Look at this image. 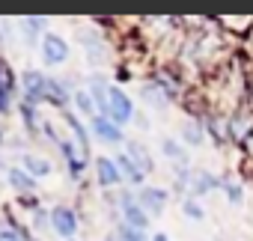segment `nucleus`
Instances as JSON below:
<instances>
[{
  "instance_id": "obj_1",
  "label": "nucleus",
  "mask_w": 253,
  "mask_h": 241,
  "mask_svg": "<svg viewBox=\"0 0 253 241\" xmlns=\"http://www.w3.org/2000/svg\"><path fill=\"white\" fill-rule=\"evenodd\" d=\"M75 89H69L66 80H57V78H48L36 69H27L21 75V104L27 107H39V104H54L60 110H69V101H72Z\"/></svg>"
},
{
  "instance_id": "obj_2",
  "label": "nucleus",
  "mask_w": 253,
  "mask_h": 241,
  "mask_svg": "<svg viewBox=\"0 0 253 241\" xmlns=\"http://www.w3.org/2000/svg\"><path fill=\"white\" fill-rule=\"evenodd\" d=\"M101 116H107L110 122H116L119 128H122L125 122H131V119H134V101H131V95L125 92V89H119V86H110Z\"/></svg>"
},
{
  "instance_id": "obj_3",
  "label": "nucleus",
  "mask_w": 253,
  "mask_h": 241,
  "mask_svg": "<svg viewBox=\"0 0 253 241\" xmlns=\"http://www.w3.org/2000/svg\"><path fill=\"white\" fill-rule=\"evenodd\" d=\"M48 226L57 232V238L72 241V238L78 235V229H81V220H78V211H75L72 205L57 202V205L48 211Z\"/></svg>"
},
{
  "instance_id": "obj_4",
  "label": "nucleus",
  "mask_w": 253,
  "mask_h": 241,
  "mask_svg": "<svg viewBox=\"0 0 253 241\" xmlns=\"http://www.w3.org/2000/svg\"><path fill=\"white\" fill-rule=\"evenodd\" d=\"M119 214H122V223L125 226H131V229H140V232H146L149 229V214L143 211V205L137 202V197H131L128 191L125 194H119Z\"/></svg>"
},
{
  "instance_id": "obj_5",
  "label": "nucleus",
  "mask_w": 253,
  "mask_h": 241,
  "mask_svg": "<svg viewBox=\"0 0 253 241\" xmlns=\"http://www.w3.org/2000/svg\"><path fill=\"white\" fill-rule=\"evenodd\" d=\"M226 137L247 143L253 137V107H238L229 119H226Z\"/></svg>"
},
{
  "instance_id": "obj_6",
  "label": "nucleus",
  "mask_w": 253,
  "mask_h": 241,
  "mask_svg": "<svg viewBox=\"0 0 253 241\" xmlns=\"http://www.w3.org/2000/svg\"><path fill=\"white\" fill-rule=\"evenodd\" d=\"M89 134L92 137H98L101 143H107V146H116V143H125V131L116 125V122H110L107 116H92L89 119Z\"/></svg>"
},
{
  "instance_id": "obj_7",
  "label": "nucleus",
  "mask_w": 253,
  "mask_h": 241,
  "mask_svg": "<svg viewBox=\"0 0 253 241\" xmlns=\"http://www.w3.org/2000/svg\"><path fill=\"white\" fill-rule=\"evenodd\" d=\"M42 60L48 66H63L69 60V42L60 33H45V39H42Z\"/></svg>"
},
{
  "instance_id": "obj_8",
  "label": "nucleus",
  "mask_w": 253,
  "mask_h": 241,
  "mask_svg": "<svg viewBox=\"0 0 253 241\" xmlns=\"http://www.w3.org/2000/svg\"><path fill=\"white\" fill-rule=\"evenodd\" d=\"M167 197H170V194H167L164 188L143 185V188H140V194H137V202L143 205V211H146L149 217H152V214L158 217V214H164V208H167Z\"/></svg>"
},
{
  "instance_id": "obj_9",
  "label": "nucleus",
  "mask_w": 253,
  "mask_h": 241,
  "mask_svg": "<svg viewBox=\"0 0 253 241\" xmlns=\"http://www.w3.org/2000/svg\"><path fill=\"white\" fill-rule=\"evenodd\" d=\"M95 179L101 188H119L122 185V173L116 167V161L110 155H98L95 158Z\"/></svg>"
},
{
  "instance_id": "obj_10",
  "label": "nucleus",
  "mask_w": 253,
  "mask_h": 241,
  "mask_svg": "<svg viewBox=\"0 0 253 241\" xmlns=\"http://www.w3.org/2000/svg\"><path fill=\"white\" fill-rule=\"evenodd\" d=\"M57 146H60V152H63V161L69 164L72 179H81V176H84V170H86V161H89V158H86L75 143H69V140H60Z\"/></svg>"
},
{
  "instance_id": "obj_11",
  "label": "nucleus",
  "mask_w": 253,
  "mask_h": 241,
  "mask_svg": "<svg viewBox=\"0 0 253 241\" xmlns=\"http://www.w3.org/2000/svg\"><path fill=\"white\" fill-rule=\"evenodd\" d=\"M125 155H128V161H131L143 176H149V173L155 170V158H152V152H149L143 143H137V140L125 143Z\"/></svg>"
},
{
  "instance_id": "obj_12",
  "label": "nucleus",
  "mask_w": 253,
  "mask_h": 241,
  "mask_svg": "<svg viewBox=\"0 0 253 241\" xmlns=\"http://www.w3.org/2000/svg\"><path fill=\"white\" fill-rule=\"evenodd\" d=\"M217 188H223V179H217L214 173H209V170H203V173H191V197H203V194H211V191H217Z\"/></svg>"
},
{
  "instance_id": "obj_13",
  "label": "nucleus",
  "mask_w": 253,
  "mask_h": 241,
  "mask_svg": "<svg viewBox=\"0 0 253 241\" xmlns=\"http://www.w3.org/2000/svg\"><path fill=\"white\" fill-rule=\"evenodd\" d=\"M18 89H21V75H15V69L9 66V60L0 57V95L12 98Z\"/></svg>"
},
{
  "instance_id": "obj_14",
  "label": "nucleus",
  "mask_w": 253,
  "mask_h": 241,
  "mask_svg": "<svg viewBox=\"0 0 253 241\" xmlns=\"http://www.w3.org/2000/svg\"><path fill=\"white\" fill-rule=\"evenodd\" d=\"M6 182H9V188L18 191V194H33L36 185H39L24 167H9V170H6Z\"/></svg>"
},
{
  "instance_id": "obj_15",
  "label": "nucleus",
  "mask_w": 253,
  "mask_h": 241,
  "mask_svg": "<svg viewBox=\"0 0 253 241\" xmlns=\"http://www.w3.org/2000/svg\"><path fill=\"white\" fill-rule=\"evenodd\" d=\"M21 167L39 182V179H45V176H51V161L48 158H42V155H33V152H27V155H21Z\"/></svg>"
},
{
  "instance_id": "obj_16",
  "label": "nucleus",
  "mask_w": 253,
  "mask_h": 241,
  "mask_svg": "<svg viewBox=\"0 0 253 241\" xmlns=\"http://www.w3.org/2000/svg\"><path fill=\"white\" fill-rule=\"evenodd\" d=\"M45 24H48V18H42V15H30V18H21L24 42H27V45H36V39H45Z\"/></svg>"
},
{
  "instance_id": "obj_17",
  "label": "nucleus",
  "mask_w": 253,
  "mask_h": 241,
  "mask_svg": "<svg viewBox=\"0 0 253 241\" xmlns=\"http://www.w3.org/2000/svg\"><path fill=\"white\" fill-rule=\"evenodd\" d=\"M63 119H66V122H69V128L75 131V140H78V149L89 158V131L84 128V122H81V119L72 113V110H63Z\"/></svg>"
},
{
  "instance_id": "obj_18",
  "label": "nucleus",
  "mask_w": 253,
  "mask_h": 241,
  "mask_svg": "<svg viewBox=\"0 0 253 241\" xmlns=\"http://www.w3.org/2000/svg\"><path fill=\"white\" fill-rule=\"evenodd\" d=\"M113 161H116V167H119V173H122V182H131V185H137V188H143V182H146V176H143V173H140V170H137V167H134L131 161H128V155H125V152H122V155H116Z\"/></svg>"
},
{
  "instance_id": "obj_19",
  "label": "nucleus",
  "mask_w": 253,
  "mask_h": 241,
  "mask_svg": "<svg viewBox=\"0 0 253 241\" xmlns=\"http://www.w3.org/2000/svg\"><path fill=\"white\" fill-rule=\"evenodd\" d=\"M161 152H164V155H167L173 164H179L182 170L188 167V152L179 146V140H173V137H164V140H161Z\"/></svg>"
},
{
  "instance_id": "obj_20",
  "label": "nucleus",
  "mask_w": 253,
  "mask_h": 241,
  "mask_svg": "<svg viewBox=\"0 0 253 241\" xmlns=\"http://www.w3.org/2000/svg\"><path fill=\"white\" fill-rule=\"evenodd\" d=\"M206 137H209V131H206V125H203V119H200V122H185V128H182V140H185V143L203 146Z\"/></svg>"
},
{
  "instance_id": "obj_21",
  "label": "nucleus",
  "mask_w": 253,
  "mask_h": 241,
  "mask_svg": "<svg viewBox=\"0 0 253 241\" xmlns=\"http://www.w3.org/2000/svg\"><path fill=\"white\" fill-rule=\"evenodd\" d=\"M107 89H110V86H107V80H104L101 75H92V78H89V89H86V92L92 95V101H95L98 113L104 110V101H107Z\"/></svg>"
},
{
  "instance_id": "obj_22",
  "label": "nucleus",
  "mask_w": 253,
  "mask_h": 241,
  "mask_svg": "<svg viewBox=\"0 0 253 241\" xmlns=\"http://www.w3.org/2000/svg\"><path fill=\"white\" fill-rule=\"evenodd\" d=\"M72 101L78 104V110L84 113V116H98V107H95V101H92V95L86 92V89H75V95H72Z\"/></svg>"
},
{
  "instance_id": "obj_23",
  "label": "nucleus",
  "mask_w": 253,
  "mask_h": 241,
  "mask_svg": "<svg viewBox=\"0 0 253 241\" xmlns=\"http://www.w3.org/2000/svg\"><path fill=\"white\" fill-rule=\"evenodd\" d=\"M0 241H30V235L15 220H9V226H0Z\"/></svg>"
},
{
  "instance_id": "obj_24",
  "label": "nucleus",
  "mask_w": 253,
  "mask_h": 241,
  "mask_svg": "<svg viewBox=\"0 0 253 241\" xmlns=\"http://www.w3.org/2000/svg\"><path fill=\"white\" fill-rule=\"evenodd\" d=\"M113 238H116V241H152V238H146V232L131 229V226H125V223H119V226H116Z\"/></svg>"
},
{
  "instance_id": "obj_25",
  "label": "nucleus",
  "mask_w": 253,
  "mask_h": 241,
  "mask_svg": "<svg viewBox=\"0 0 253 241\" xmlns=\"http://www.w3.org/2000/svg\"><path fill=\"white\" fill-rule=\"evenodd\" d=\"M182 211L191 217V220H203L206 217V211H203V205L194 200V197H185V202H182Z\"/></svg>"
},
{
  "instance_id": "obj_26",
  "label": "nucleus",
  "mask_w": 253,
  "mask_h": 241,
  "mask_svg": "<svg viewBox=\"0 0 253 241\" xmlns=\"http://www.w3.org/2000/svg\"><path fill=\"white\" fill-rule=\"evenodd\" d=\"M223 191H226V197H229V202H232V205H238V202L244 200L241 185H238V182H232V179H223Z\"/></svg>"
},
{
  "instance_id": "obj_27",
  "label": "nucleus",
  "mask_w": 253,
  "mask_h": 241,
  "mask_svg": "<svg viewBox=\"0 0 253 241\" xmlns=\"http://www.w3.org/2000/svg\"><path fill=\"white\" fill-rule=\"evenodd\" d=\"M6 143V131H3V122H0V146Z\"/></svg>"
},
{
  "instance_id": "obj_28",
  "label": "nucleus",
  "mask_w": 253,
  "mask_h": 241,
  "mask_svg": "<svg viewBox=\"0 0 253 241\" xmlns=\"http://www.w3.org/2000/svg\"><path fill=\"white\" fill-rule=\"evenodd\" d=\"M152 241H170V238H167L164 232H155V238H152Z\"/></svg>"
}]
</instances>
